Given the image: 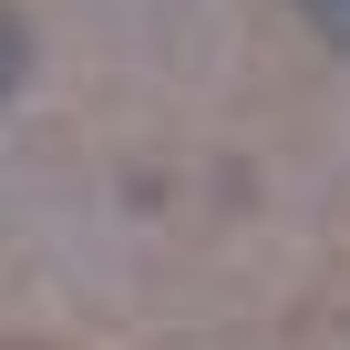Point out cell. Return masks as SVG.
<instances>
[{"label": "cell", "mask_w": 350, "mask_h": 350, "mask_svg": "<svg viewBox=\"0 0 350 350\" xmlns=\"http://www.w3.org/2000/svg\"><path fill=\"white\" fill-rule=\"evenodd\" d=\"M299 21H309L329 52H350V0H299Z\"/></svg>", "instance_id": "6da1fadb"}]
</instances>
